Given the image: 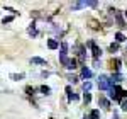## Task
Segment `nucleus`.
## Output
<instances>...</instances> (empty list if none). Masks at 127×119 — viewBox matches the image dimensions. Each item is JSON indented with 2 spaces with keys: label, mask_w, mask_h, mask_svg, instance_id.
<instances>
[{
  "label": "nucleus",
  "mask_w": 127,
  "mask_h": 119,
  "mask_svg": "<svg viewBox=\"0 0 127 119\" xmlns=\"http://www.w3.org/2000/svg\"><path fill=\"white\" fill-rule=\"evenodd\" d=\"M100 118V112H98L97 109L95 111H92V112H90V119H98Z\"/></svg>",
  "instance_id": "obj_9"
},
{
  "label": "nucleus",
  "mask_w": 127,
  "mask_h": 119,
  "mask_svg": "<svg viewBox=\"0 0 127 119\" xmlns=\"http://www.w3.org/2000/svg\"><path fill=\"white\" fill-rule=\"evenodd\" d=\"M10 78H12V80H22V78H24V75H22V73H19V75H17V73H12Z\"/></svg>",
  "instance_id": "obj_10"
},
{
  "label": "nucleus",
  "mask_w": 127,
  "mask_h": 119,
  "mask_svg": "<svg viewBox=\"0 0 127 119\" xmlns=\"http://www.w3.org/2000/svg\"><path fill=\"white\" fill-rule=\"evenodd\" d=\"M32 63H36V65H46V60H42V58H37V56H34V58L31 60Z\"/></svg>",
  "instance_id": "obj_6"
},
{
  "label": "nucleus",
  "mask_w": 127,
  "mask_h": 119,
  "mask_svg": "<svg viewBox=\"0 0 127 119\" xmlns=\"http://www.w3.org/2000/svg\"><path fill=\"white\" fill-rule=\"evenodd\" d=\"M120 107H122V111L127 112V100H122V102H120Z\"/></svg>",
  "instance_id": "obj_15"
},
{
  "label": "nucleus",
  "mask_w": 127,
  "mask_h": 119,
  "mask_svg": "<svg viewBox=\"0 0 127 119\" xmlns=\"http://www.w3.org/2000/svg\"><path fill=\"white\" fill-rule=\"evenodd\" d=\"M83 100H85V102H90V100H92V95H90V94H85V95H83Z\"/></svg>",
  "instance_id": "obj_16"
},
{
  "label": "nucleus",
  "mask_w": 127,
  "mask_h": 119,
  "mask_svg": "<svg viewBox=\"0 0 127 119\" xmlns=\"http://www.w3.org/2000/svg\"><path fill=\"white\" fill-rule=\"evenodd\" d=\"M41 92H42V94H46V95H49V94H51V89L46 87V85H42V87H41Z\"/></svg>",
  "instance_id": "obj_13"
},
{
  "label": "nucleus",
  "mask_w": 127,
  "mask_h": 119,
  "mask_svg": "<svg viewBox=\"0 0 127 119\" xmlns=\"http://www.w3.org/2000/svg\"><path fill=\"white\" fill-rule=\"evenodd\" d=\"M88 44H90V46H92V50H93V56H95V58H98V56L102 55V51L95 46V43H88Z\"/></svg>",
  "instance_id": "obj_2"
},
{
  "label": "nucleus",
  "mask_w": 127,
  "mask_h": 119,
  "mask_svg": "<svg viewBox=\"0 0 127 119\" xmlns=\"http://www.w3.org/2000/svg\"><path fill=\"white\" fill-rule=\"evenodd\" d=\"M98 80H100V82H98V89H100V90H107V89L112 87V82H110L108 77H105V75H102Z\"/></svg>",
  "instance_id": "obj_1"
},
{
  "label": "nucleus",
  "mask_w": 127,
  "mask_h": 119,
  "mask_svg": "<svg viewBox=\"0 0 127 119\" xmlns=\"http://www.w3.org/2000/svg\"><path fill=\"white\" fill-rule=\"evenodd\" d=\"M126 17H127V10H126Z\"/></svg>",
  "instance_id": "obj_24"
},
{
  "label": "nucleus",
  "mask_w": 127,
  "mask_h": 119,
  "mask_svg": "<svg viewBox=\"0 0 127 119\" xmlns=\"http://www.w3.org/2000/svg\"><path fill=\"white\" fill-rule=\"evenodd\" d=\"M115 19H117V22H119V26H120V27H126V22H124V19L120 17V14H119V12H115Z\"/></svg>",
  "instance_id": "obj_5"
},
{
  "label": "nucleus",
  "mask_w": 127,
  "mask_h": 119,
  "mask_svg": "<svg viewBox=\"0 0 127 119\" xmlns=\"http://www.w3.org/2000/svg\"><path fill=\"white\" fill-rule=\"evenodd\" d=\"M26 92H27L29 95H32V94H34V89H32V87H27V89H26Z\"/></svg>",
  "instance_id": "obj_20"
},
{
  "label": "nucleus",
  "mask_w": 127,
  "mask_h": 119,
  "mask_svg": "<svg viewBox=\"0 0 127 119\" xmlns=\"http://www.w3.org/2000/svg\"><path fill=\"white\" fill-rule=\"evenodd\" d=\"M83 89H85V92H88V90L92 89V83H90V82H87V83H83Z\"/></svg>",
  "instance_id": "obj_14"
},
{
  "label": "nucleus",
  "mask_w": 127,
  "mask_h": 119,
  "mask_svg": "<svg viewBox=\"0 0 127 119\" xmlns=\"http://www.w3.org/2000/svg\"><path fill=\"white\" fill-rule=\"evenodd\" d=\"M81 75H83L85 78H90V77H92V70H88V68H83V70H81Z\"/></svg>",
  "instance_id": "obj_7"
},
{
  "label": "nucleus",
  "mask_w": 127,
  "mask_h": 119,
  "mask_svg": "<svg viewBox=\"0 0 127 119\" xmlns=\"http://www.w3.org/2000/svg\"><path fill=\"white\" fill-rule=\"evenodd\" d=\"M66 51H68V44L66 43H61V53L59 55H66Z\"/></svg>",
  "instance_id": "obj_11"
},
{
  "label": "nucleus",
  "mask_w": 127,
  "mask_h": 119,
  "mask_svg": "<svg viewBox=\"0 0 127 119\" xmlns=\"http://www.w3.org/2000/svg\"><path fill=\"white\" fill-rule=\"evenodd\" d=\"M112 119H119V116H117V114H114V116H112Z\"/></svg>",
  "instance_id": "obj_23"
},
{
  "label": "nucleus",
  "mask_w": 127,
  "mask_h": 119,
  "mask_svg": "<svg viewBox=\"0 0 127 119\" xmlns=\"http://www.w3.org/2000/svg\"><path fill=\"white\" fill-rule=\"evenodd\" d=\"M115 39H117V43H124V41H126V36H124L122 32H117V34H115Z\"/></svg>",
  "instance_id": "obj_8"
},
{
  "label": "nucleus",
  "mask_w": 127,
  "mask_h": 119,
  "mask_svg": "<svg viewBox=\"0 0 127 119\" xmlns=\"http://www.w3.org/2000/svg\"><path fill=\"white\" fill-rule=\"evenodd\" d=\"M85 119H88V118H85Z\"/></svg>",
  "instance_id": "obj_25"
},
{
  "label": "nucleus",
  "mask_w": 127,
  "mask_h": 119,
  "mask_svg": "<svg viewBox=\"0 0 127 119\" xmlns=\"http://www.w3.org/2000/svg\"><path fill=\"white\" fill-rule=\"evenodd\" d=\"M117 80V82H120V80H122V77H120V75H119V73H115V75H112V80Z\"/></svg>",
  "instance_id": "obj_19"
},
{
  "label": "nucleus",
  "mask_w": 127,
  "mask_h": 119,
  "mask_svg": "<svg viewBox=\"0 0 127 119\" xmlns=\"http://www.w3.org/2000/svg\"><path fill=\"white\" fill-rule=\"evenodd\" d=\"M66 94H68V97L71 95V87H66Z\"/></svg>",
  "instance_id": "obj_22"
},
{
  "label": "nucleus",
  "mask_w": 127,
  "mask_h": 119,
  "mask_svg": "<svg viewBox=\"0 0 127 119\" xmlns=\"http://www.w3.org/2000/svg\"><path fill=\"white\" fill-rule=\"evenodd\" d=\"M48 46L51 48V50H56L59 44H58V41H56V39H49V41H48Z\"/></svg>",
  "instance_id": "obj_4"
},
{
  "label": "nucleus",
  "mask_w": 127,
  "mask_h": 119,
  "mask_svg": "<svg viewBox=\"0 0 127 119\" xmlns=\"http://www.w3.org/2000/svg\"><path fill=\"white\" fill-rule=\"evenodd\" d=\"M73 68H76V60H69V65L66 70H73Z\"/></svg>",
  "instance_id": "obj_12"
},
{
  "label": "nucleus",
  "mask_w": 127,
  "mask_h": 119,
  "mask_svg": "<svg viewBox=\"0 0 127 119\" xmlns=\"http://www.w3.org/2000/svg\"><path fill=\"white\" fill-rule=\"evenodd\" d=\"M98 106H102V107L107 109L108 106H110V102H108V99H105V97H100V99H98Z\"/></svg>",
  "instance_id": "obj_3"
},
{
  "label": "nucleus",
  "mask_w": 127,
  "mask_h": 119,
  "mask_svg": "<svg viewBox=\"0 0 127 119\" xmlns=\"http://www.w3.org/2000/svg\"><path fill=\"white\" fill-rule=\"evenodd\" d=\"M29 34H31V36H36V34H37V31L34 29V27H29Z\"/></svg>",
  "instance_id": "obj_18"
},
{
  "label": "nucleus",
  "mask_w": 127,
  "mask_h": 119,
  "mask_svg": "<svg viewBox=\"0 0 127 119\" xmlns=\"http://www.w3.org/2000/svg\"><path fill=\"white\" fill-rule=\"evenodd\" d=\"M119 50V44L117 43H115V44H110V51H112V53H114V51H117Z\"/></svg>",
  "instance_id": "obj_17"
},
{
  "label": "nucleus",
  "mask_w": 127,
  "mask_h": 119,
  "mask_svg": "<svg viewBox=\"0 0 127 119\" xmlns=\"http://www.w3.org/2000/svg\"><path fill=\"white\" fill-rule=\"evenodd\" d=\"M10 20H12V17H3V20H2V22L5 24V22H10Z\"/></svg>",
  "instance_id": "obj_21"
}]
</instances>
